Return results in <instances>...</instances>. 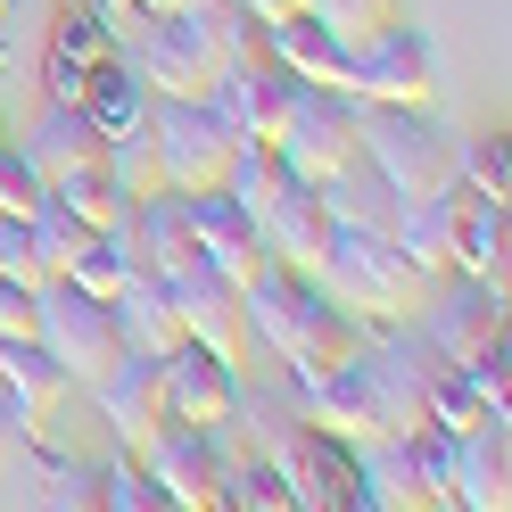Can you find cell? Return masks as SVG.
Segmentation results:
<instances>
[{
    "instance_id": "6da1fadb",
    "label": "cell",
    "mask_w": 512,
    "mask_h": 512,
    "mask_svg": "<svg viewBox=\"0 0 512 512\" xmlns=\"http://www.w3.org/2000/svg\"><path fill=\"white\" fill-rule=\"evenodd\" d=\"M240 314H248V339L281 364V380H314L347 364L364 347V323L347 314L314 273H290V265H265L240 281Z\"/></svg>"
},
{
    "instance_id": "7a4b0ae2",
    "label": "cell",
    "mask_w": 512,
    "mask_h": 512,
    "mask_svg": "<svg viewBox=\"0 0 512 512\" xmlns=\"http://www.w3.org/2000/svg\"><path fill=\"white\" fill-rule=\"evenodd\" d=\"M314 281H323L356 323H413V306H422V290H430L389 232H347V223H331Z\"/></svg>"
},
{
    "instance_id": "3957f363",
    "label": "cell",
    "mask_w": 512,
    "mask_h": 512,
    "mask_svg": "<svg viewBox=\"0 0 512 512\" xmlns=\"http://www.w3.org/2000/svg\"><path fill=\"white\" fill-rule=\"evenodd\" d=\"M356 157L397 199L455 190V133H446V116L430 100L422 108H356Z\"/></svg>"
},
{
    "instance_id": "277c9868",
    "label": "cell",
    "mask_w": 512,
    "mask_h": 512,
    "mask_svg": "<svg viewBox=\"0 0 512 512\" xmlns=\"http://www.w3.org/2000/svg\"><path fill=\"white\" fill-rule=\"evenodd\" d=\"M273 471L290 479V512H364V471H356V438H339L323 422H298L273 438Z\"/></svg>"
},
{
    "instance_id": "5b68a950",
    "label": "cell",
    "mask_w": 512,
    "mask_h": 512,
    "mask_svg": "<svg viewBox=\"0 0 512 512\" xmlns=\"http://www.w3.org/2000/svg\"><path fill=\"white\" fill-rule=\"evenodd\" d=\"M50 356H58V372L75 380V389H100V380L124 364V339H116V314H108V298H91V290H75V281H42V331H34Z\"/></svg>"
},
{
    "instance_id": "8992f818",
    "label": "cell",
    "mask_w": 512,
    "mask_h": 512,
    "mask_svg": "<svg viewBox=\"0 0 512 512\" xmlns=\"http://www.w3.org/2000/svg\"><path fill=\"white\" fill-rule=\"evenodd\" d=\"M157 149V174H166V190H215L223 166H232L240 133L215 116V100H149V133Z\"/></svg>"
},
{
    "instance_id": "52a82bcc",
    "label": "cell",
    "mask_w": 512,
    "mask_h": 512,
    "mask_svg": "<svg viewBox=\"0 0 512 512\" xmlns=\"http://www.w3.org/2000/svg\"><path fill=\"white\" fill-rule=\"evenodd\" d=\"M116 50L133 58V75L149 83V100H207V83L223 67V50L182 9L174 17H124V42Z\"/></svg>"
},
{
    "instance_id": "ba28073f",
    "label": "cell",
    "mask_w": 512,
    "mask_h": 512,
    "mask_svg": "<svg viewBox=\"0 0 512 512\" xmlns=\"http://www.w3.org/2000/svg\"><path fill=\"white\" fill-rule=\"evenodd\" d=\"M356 372H364V389L380 405V430H413V422H430V339L422 331H405V323H364V347H356Z\"/></svg>"
},
{
    "instance_id": "9c48e42d",
    "label": "cell",
    "mask_w": 512,
    "mask_h": 512,
    "mask_svg": "<svg viewBox=\"0 0 512 512\" xmlns=\"http://www.w3.org/2000/svg\"><path fill=\"white\" fill-rule=\"evenodd\" d=\"M347 100L356 108H422V100H438V50H430L422 25H405V17L380 25V34L356 50Z\"/></svg>"
},
{
    "instance_id": "30bf717a",
    "label": "cell",
    "mask_w": 512,
    "mask_h": 512,
    "mask_svg": "<svg viewBox=\"0 0 512 512\" xmlns=\"http://www.w3.org/2000/svg\"><path fill=\"white\" fill-rule=\"evenodd\" d=\"M207 100H215V116L232 124L240 141H265L273 149V133H281V116H290V100H298V75L281 67V58H265V50H232L215 67V83H207Z\"/></svg>"
},
{
    "instance_id": "8fae6325",
    "label": "cell",
    "mask_w": 512,
    "mask_h": 512,
    "mask_svg": "<svg viewBox=\"0 0 512 512\" xmlns=\"http://www.w3.org/2000/svg\"><path fill=\"white\" fill-rule=\"evenodd\" d=\"M133 455L149 463V479L166 488V512H215V479H223V430L207 422H157Z\"/></svg>"
},
{
    "instance_id": "7c38bea8",
    "label": "cell",
    "mask_w": 512,
    "mask_h": 512,
    "mask_svg": "<svg viewBox=\"0 0 512 512\" xmlns=\"http://www.w3.org/2000/svg\"><path fill=\"white\" fill-rule=\"evenodd\" d=\"M273 149H281V166H290L298 182L339 174L347 157H356V100H347V91H314V83H298V100H290V116H281Z\"/></svg>"
},
{
    "instance_id": "4fadbf2b",
    "label": "cell",
    "mask_w": 512,
    "mask_h": 512,
    "mask_svg": "<svg viewBox=\"0 0 512 512\" xmlns=\"http://www.w3.org/2000/svg\"><path fill=\"white\" fill-rule=\"evenodd\" d=\"M116 248H124V265L133 273H157V281H174V273H190L199 265V232H190V190H141L133 199V215H124V232H116Z\"/></svg>"
},
{
    "instance_id": "5bb4252c",
    "label": "cell",
    "mask_w": 512,
    "mask_h": 512,
    "mask_svg": "<svg viewBox=\"0 0 512 512\" xmlns=\"http://www.w3.org/2000/svg\"><path fill=\"white\" fill-rule=\"evenodd\" d=\"M124 42V17H108L100 0H67V9L50 17V50H42V100H75L83 75L116 58Z\"/></svg>"
},
{
    "instance_id": "9a60e30c",
    "label": "cell",
    "mask_w": 512,
    "mask_h": 512,
    "mask_svg": "<svg viewBox=\"0 0 512 512\" xmlns=\"http://www.w3.org/2000/svg\"><path fill=\"white\" fill-rule=\"evenodd\" d=\"M256 50L281 58V67H290L298 83H314V91H347V83H356V42L331 34L314 9L281 17V25H256Z\"/></svg>"
},
{
    "instance_id": "2e32d148",
    "label": "cell",
    "mask_w": 512,
    "mask_h": 512,
    "mask_svg": "<svg viewBox=\"0 0 512 512\" xmlns=\"http://www.w3.org/2000/svg\"><path fill=\"white\" fill-rule=\"evenodd\" d=\"M157 380H166V413H174V422H207V430L240 397V364L215 356V347H199V339L166 347V356H157Z\"/></svg>"
},
{
    "instance_id": "e0dca14e",
    "label": "cell",
    "mask_w": 512,
    "mask_h": 512,
    "mask_svg": "<svg viewBox=\"0 0 512 512\" xmlns=\"http://www.w3.org/2000/svg\"><path fill=\"white\" fill-rule=\"evenodd\" d=\"M166 298H174V314H182V331H190V339L240 364L248 314H240V281H232V273H215L207 256H199V265H190V273H174V281H166Z\"/></svg>"
},
{
    "instance_id": "ac0fdd59",
    "label": "cell",
    "mask_w": 512,
    "mask_h": 512,
    "mask_svg": "<svg viewBox=\"0 0 512 512\" xmlns=\"http://www.w3.org/2000/svg\"><path fill=\"white\" fill-rule=\"evenodd\" d=\"M430 298V290H422ZM413 314H422V306H413ZM504 331V290H496V281H455V290H446V298H430V314H422V339H430V356L438 364H463L471 356V347H488Z\"/></svg>"
},
{
    "instance_id": "d6986e66",
    "label": "cell",
    "mask_w": 512,
    "mask_h": 512,
    "mask_svg": "<svg viewBox=\"0 0 512 512\" xmlns=\"http://www.w3.org/2000/svg\"><path fill=\"white\" fill-rule=\"evenodd\" d=\"M83 124H91V133H100L108 149H133L141 133H149V83L133 75V58H100V67H91L83 75V91H75V100H67Z\"/></svg>"
},
{
    "instance_id": "ffe728a7",
    "label": "cell",
    "mask_w": 512,
    "mask_h": 512,
    "mask_svg": "<svg viewBox=\"0 0 512 512\" xmlns=\"http://www.w3.org/2000/svg\"><path fill=\"white\" fill-rule=\"evenodd\" d=\"M446 273H471V281L512 290V215H504V199H471V190H455V223H446Z\"/></svg>"
},
{
    "instance_id": "44dd1931",
    "label": "cell",
    "mask_w": 512,
    "mask_h": 512,
    "mask_svg": "<svg viewBox=\"0 0 512 512\" xmlns=\"http://www.w3.org/2000/svg\"><path fill=\"white\" fill-rule=\"evenodd\" d=\"M190 232H199V256L215 273H232V281H248V273H265L273 256H265V232H256V215L232 199V190H190Z\"/></svg>"
},
{
    "instance_id": "7402d4cb",
    "label": "cell",
    "mask_w": 512,
    "mask_h": 512,
    "mask_svg": "<svg viewBox=\"0 0 512 512\" xmlns=\"http://www.w3.org/2000/svg\"><path fill=\"white\" fill-rule=\"evenodd\" d=\"M512 422H471L455 430V479H446V504H463V512H504L512 504Z\"/></svg>"
},
{
    "instance_id": "603a6c76",
    "label": "cell",
    "mask_w": 512,
    "mask_h": 512,
    "mask_svg": "<svg viewBox=\"0 0 512 512\" xmlns=\"http://www.w3.org/2000/svg\"><path fill=\"white\" fill-rule=\"evenodd\" d=\"M256 232H265L273 265L314 273V265H323V240H331V215H323V199H314V182H290L265 215H256Z\"/></svg>"
},
{
    "instance_id": "cb8c5ba5",
    "label": "cell",
    "mask_w": 512,
    "mask_h": 512,
    "mask_svg": "<svg viewBox=\"0 0 512 512\" xmlns=\"http://www.w3.org/2000/svg\"><path fill=\"white\" fill-rule=\"evenodd\" d=\"M108 314H116L124 356H166V347H182V339H190L157 273H124V281H116V298H108Z\"/></svg>"
},
{
    "instance_id": "d4e9b609",
    "label": "cell",
    "mask_w": 512,
    "mask_h": 512,
    "mask_svg": "<svg viewBox=\"0 0 512 512\" xmlns=\"http://www.w3.org/2000/svg\"><path fill=\"white\" fill-rule=\"evenodd\" d=\"M290 397H298V413H306V422H323V430L356 438V446L380 430V405H372V389H364L356 356H347V364H331V372H314V380H290Z\"/></svg>"
},
{
    "instance_id": "484cf974",
    "label": "cell",
    "mask_w": 512,
    "mask_h": 512,
    "mask_svg": "<svg viewBox=\"0 0 512 512\" xmlns=\"http://www.w3.org/2000/svg\"><path fill=\"white\" fill-rule=\"evenodd\" d=\"M91 397H100V422L116 430V446H141L157 422H166V380H157V356H124Z\"/></svg>"
},
{
    "instance_id": "4316f807",
    "label": "cell",
    "mask_w": 512,
    "mask_h": 512,
    "mask_svg": "<svg viewBox=\"0 0 512 512\" xmlns=\"http://www.w3.org/2000/svg\"><path fill=\"white\" fill-rule=\"evenodd\" d=\"M314 199H323V215L347 223V232H389V215H397V190L380 182L364 157H347L339 174H323V182H314Z\"/></svg>"
},
{
    "instance_id": "83f0119b",
    "label": "cell",
    "mask_w": 512,
    "mask_h": 512,
    "mask_svg": "<svg viewBox=\"0 0 512 512\" xmlns=\"http://www.w3.org/2000/svg\"><path fill=\"white\" fill-rule=\"evenodd\" d=\"M25 157L42 166V182H67L75 166H100V157H108V141L91 133V124H83L67 100H50V108H42V124L25 133Z\"/></svg>"
},
{
    "instance_id": "f1b7e54d",
    "label": "cell",
    "mask_w": 512,
    "mask_h": 512,
    "mask_svg": "<svg viewBox=\"0 0 512 512\" xmlns=\"http://www.w3.org/2000/svg\"><path fill=\"white\" fill-rule=\"evenodd\" d=\"M17 446H25V463H34V504H58V512L100 504V463L91 455H67V446H50L42 430L17 438Z\"/></svg>"
},
{
    "instance_id": "f546056e",
    "label": "cell",
    "mask_w": 512,
    "mask_h": 512,
    "mask_svg": "<svg viewBox=\"0 0 512 512\" xmlns=\"http://www.w3.org/2000/svg\"><path fill=\"white\" fill-rule=\"evenodd\" d=\"M446 223H455V190H430V199H397L389 215V240L413 256V273L438 281L446 273Z\"/></svg>"
},
{
    "instance_id": "4dcf8cb0",
    "label": "cell",
    "mask_w": 512,
    "mask_h": 512,
    "mask_svg": "<svg viewBox=\"0 0 512 512\" xmlns=\"http://www.w3.org/2000/svg\"><path fill=\"white\" fill-rule=\"evenodd\" d=\"M0 389H17V397H25V405H34L42 422H50V405L67 397L75 380L58 372V356H50L42 339H0Z\"/></svg>"
},
{
    "instance_id": "1f68e13d",
    "label": "cell",
    "mask_w": 512,
    "mask_h": 512,
    "mask_svg": "<svg viewBox=\"0 0 512 512\" xmlns=\"http://www.w3.org/2000/svg\"><path fill=\"white\" fill-rule=\"evenodd\" d=\"M215 512H290V479L273 471V455H223Z\"/></svg>"
},
{
    "instance_id": "d6a6232c",
    "label": "cell",
    "mask_w": 512,
    "mask_h": 512,
    "mask_svg": "<svg viewBox=\"0 0 512 512\" xmlns=\"http://www.w3.org/2000/svg\"><path fill=\"white\" fill-rule=\"evenodd\" d=\"M290 182H298V174L281 166V149H265V141H240V149H232V166H223V190H232L248 215H265Z\"/></svg>"
},
{
    "instance_id": "836d02e7",
    "label": "cell",
    "mask_w": 512,
    "mask_h": 512,
    "mask_svg": "<svg viewBox=\"0 0 512 512\" xmlns=\"http://www.w3.org/2000/svg\"><path fill=\"white\" fill-rule=\"evenodd\" d=\"M455 190H471V199H512V133L455 141Z\"/></svg>"
},
{
    "instance_id": "e575fe53",
    "label": "cell",
    "mask_w": 512,
    "mask_h": 512,
    "mask_svg": "<svg viewBox=\"0 0 512 512\" xmlns=\"http://www.w3.org/2000/svg\"><path fill=\"white\" fill-rule=\"evenodd\" d=\"M25 232H34V265H42V281H50V273H67V256L91 240V223H75V215L42 190V199L25 207Z\"/></svg>"
},
{
    "instance_id": "d590c367",
    "label": "cell",
    "mask_w": 512,
    "mask_h": 512,
    "mask_svg": "<svg viewBox=\"0 0 512 512\" xmlns=\"http://www.w3.org/2000/svg\"><path fill=\"white\" fill-rule=\"evenodd\" d=\"M100 504L108 512H166V488L149 479V463L133 455V446H116V455L100 463Z\"/></svg>"
},
{
    "instance_id": "8d00e7d4",
    "label": "cell",
    "mask_w": 512,
    "mask_h": 512,
    "mask_svg": "<svg viewBox=\"0 0 512 512\" xmlns=\"http://www.w3.org/2000/svg\"><path fill=\"white\" fill-rule=\"evenodd\" d=\"M463 380H471V397L496 413V422H512V331H496L488 347H471V356L455 364Z\"/></svg>"
},
{
    "instance_id": "74e56055",
    "label": "cell",
    "mask_w": 512,
    "mask_h": 512,
    "mask_svg": "<svg viewBox=\"0 0 512 512\" xmlns=\"http://www.w3.org/2000/svg\"><path fill=\"white\" fill-rule=\"evenodd\" d=\"M124 273H133V265H124L116 232H91V240L67 256V273H58V281H75V290H91V298H116V281H124Z\"/></svg>"
},
{
    "instance_id": "f35d334b",
    "label": "cell",
    "mask_w": 512,
    "mask_h": 512,
    "mask_svg": "<svg viewBox=\"0 0 512 512\" xmlns=\"http://www.w3.org/2000/svg\"><path fill=\"white\" fill-rule=\"evenodd\" d=\"M430 422H438V430H471V422H488V405L471 397V380H463L455 364H438V372H430Z\"/></svg>"
},
{
    "instance_id": "ab89813d",
    "label": "cell",
    "mask_w": 512,
    "mask_h": 512,
    "mask_svg": "<svg viewBox=\"0 0 512 512\" xmlns=\"http://www.w3.org/2000/svg\"><path fill=\"white\" fill-rule=\"evenodd\" d=\"M306 9H314V17H323V25H331V34H347V42H356V50H364V42L380 34V25H389V17H397V0H306Z\"/></svg>"
},
{
    "instance_id": "60d3db41",
    "label": "cell",
    "mask_w": 512,
    "mask_h": 512,
    "mask_svg": "<svg viewBox=\"0 0 512 512\" xmlns=\"http://www.w3.org/2000/svg\"><path fill=\"white\" fill-rule=\"evenodd\" d=\"M42 190H50V182H42L34 157H25V141H0V215H25Z\"/></svg>"
},
{
    "instance_id": "b9f144b4",
    "label": "cell",
    "mask_w": 512,
    "mask_h": 512,
    "mask_svg": "<svg viewBox=\"0 0 512 512\" xmlns=\"http://www.w3.org/2000/svg\"><path fill=\"white\" fill-rule=\"evenodd\" d=\"M42 331V281L0 273V339H34Z\"/></svg>"
},
{
    "instance_id": "7bdbcfd3",
    "label": "cell",
    "mask_w": 512,
    "mask_h": 512,
    "mask_svg": "<svg viewBox=\"0 0 512 512\" xmlns=\"http://www.w3.org/2000/svg\"><path fill=\"white\" fill-rule=\"evenodd\" d=\"M240 9H248V25H281V17H298L306 0H240Z\"/></svg>"
},
{
    "instance_id": "ee69618b",
    "label": "cell",
    "mask_w": 512,
    "mask_h": 512,
    "mask_svg": "<svg viewBox=\"0 0 512 512\" xmlns=\"http://www.w3.org/2000/svg\"><path fill=\"white\" fill-rule=\"evenodd\" d=\"M100 9H108V17H133V0H100Z\"/></svg>"
},
{
    "instance_id": "f6af8a7d",
    "label": "cell",
    "mask_w": 512,
    "mask_h": 512,
    "mask_svg": "<svg viewBox=\"0 0 512 512\" xmlns=\"http://www.w3.org/2000/svg\"><path fill=\"white\" fill-rule=\"evenodd\" d=\"M9 455H17V438H9V430H0V463H9Z\"/></svg>"
},
{
    "instance_id": "bcb514c9",
    "label": "cell",
    "mask_w": 512,
    "mask_h": 512,
    "mask_svg": "<svg viewBox=\"0 0 512 512\" xmlns=\"http://www.w3.org/2000/svg\"><path fill=\"white\" fill-rule=\"evenodd\" d=\"M0 9H9V0H0Z\"/></svg>"
},
{
    "instance_id": "7dc6e473",
    "label": "cell",
    "mask_w": 512,
    "mask_h": 512,
    "mask_svg": "<svg viewBox=\"0 0 512 512\" xmlns=\"http://www.w3.org/2000/svg\"><path fill=\"white\" fill-rule=\"evenodd\" d=\"M0 141H9V133H0Z\"/></svg>"
}]
</instances>
